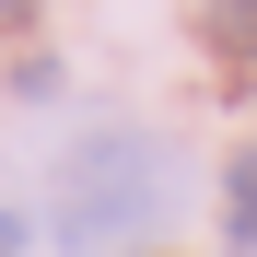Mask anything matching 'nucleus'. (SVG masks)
Returning a JSON list of instances; mask_svg holds the SVG:
<instances>
[{
  "mask_svg": "<svg viewBox=\"0 0 257 257\" xmlns=\"http://www.w3.org/2000/svg\"><path fill=\"white\" fill-rule=\"evenodd\" d=\"M164 210V141L141 128H105V141H82L59 164V199H47V245L59 257H117L141 245V222Z\"/></svg>",
  "mask_w": 257,
  "mask_h": 257,
  "instance_id": "obj_1",
  "label": "nucleus"
},
{
  "mask_svg": "<svg viewBox=\"0 0 257 257\" xmlns=\"http://www.w3.org/2000/svg\"><path fill=\"white\" fill-rule=\"evenodd\" d=\"M210 59L234 70V94L257 82V0H210Z\"/></svg>",
  "mask_w": 257,
  "mask_h": 257,
  "instance_id": "obj_2",
  "label": "nucleus"
},
{
  "mask_svg": "<svg viewBox=\"0 0 257 257\" xmlns=\"http://www.w3.org/2000/svg\"><path fill=\"white\" fill-rule=\"evenodd\" d=\"M222 257H257V141L234 152V176H222Z\"/></svg>",
  "mask_w": 257,
  "mask_h": 257,
  "instance_id": "obj_3",
  "label": "nucleus"
}]
</instances>
